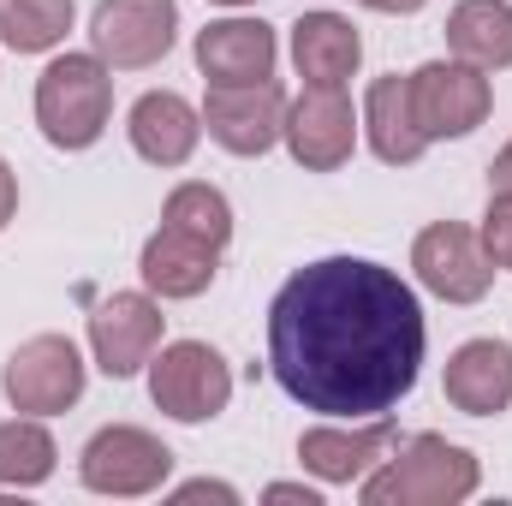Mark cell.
<instances>
[{"mask_svg": "<svg viewBox=\"0 0 512 506\" xmlns=\"http://www.w3.org/2000/svg\"><path fill=\"white\" fill-rule=\"evenodd\" d=\"M161 304L155 292H114L90 310V352H96V370L108 381H131L137 370H149V358L161 352Z\"/></svg>", "mask_w": 512, "mask_h": 506, "instance_id": "cell-12", "label": "cell"}, {"mask_svg": "<svg viewBox=\"0 0 512 506\" xmlns=\"http://www.w3.org/2000/svg\"><path fill=\"white\" fill-rule=\"evenodd\" d=\"M447 48H453V60H465L477 72L512 66V6L507 0H459L447 12Z\"/></svg>", "mask_w": 512, "mask_h": 506, "instance_id": "cell-20", "label": "cell"}, {"mask_svg": "<svg viewBox=\"0 0 512 506\" xmlns=\"http://www.w3.org/2000/svg\"><path fill=\"white\" fill-rule=\"evenodd\" d=\"M18 215V173L6 167V155H0V227Z\"/></svg>", "mask_w": 512, "mask_h": 506, "instance_id": "cell-28", "label": "cell"}, {"mask_svg": "<svg viewBox=\"0 0 512 506\" xmlns=\"http://www.w3.org/2000/svg\"><path fill=\"white\" fill-rule=\"evenodd\" d=\"M483 251L495 256V268H512V197H489V215H483Z\"/></svg>", "mask_w": 512, "mask_h": 506, "instance_id": "cell-24", "label": "cell"}, {"mask_svg": "<svg viewBox=\"0 0 512 506\" xmlns=\"http://www.w3.org/2000/svg\"><path fill=\"white\" fill-rule=\"evenodd\" d=\"M423 304L370 256L304 262L268 304V370L316 417H387L423 376Z\"/></svg>", "mask_w": 512, "mask_h": 506, "instance_id": "cell-1", "label": "cell"}, {"mask_svg": "<svg viewBox=\"0 0 512 506\" xmlns=\"http://www.w3.org/2000/svg\"><path fill=\"white\" fill-rule=\"evenodd\" d=\"M411 268H417V286L435 292L441 304H477L495 286V256L483 251V233H471L459 221L423 227L411 245Z\"/></svg>", "mask_w": 512, "mask_h": 506, "instance_id": "cell-9", "label": "cell"}, {"mask_svg": "<svg viewBox=\"0 0 512 506\" xmlns=\"http://www.w3.org/2000/svg\"><path fill=\"white\" fill-rule=\"evenodd\" d=\"M131 149L149 161V167H185L203 143V114L179 96V90H149L137 96L126 114Z\"/></svg>", "mask_w": 512, "mask_h": 506, "instance_id": "cell-14", "label": "cell"}, {"mask_svg": "<svg viewBox=\"0 0 512 506\" xmlns=\"http://www.w3.org/2000/svg\"><path fill=\"white\" fill-rule=\"evenodd\" d=\"M489 197H512V143L489 161Z\"/></svg>", "mask_w": 512, "mask_h": 506, "instance_id": "cell-27", "label": "cell"}, {"mask_svg": "<svg viewBox=\"0 0 512 506\" xmlns=\"http://www.w3.org/2000/svg\"><path fill=\"white\" fill-rule=\"evenodd\" d=\"M358 6H370V12H393V18H411V12H423L429 0H358Z\"/></svg>", "mask_w": 512, "mask_h": 506, "instance_id": "cell-29", "label": "cell"}, {"mask_svg": "<svg viewBox=\"0 0 512 506\" xmlns=\"http://www.w3.org/2000/svg\"><path fill=\"white\" fill-rule=\"evenodd\" d=\"M286 90L274 78H256V84H209V102H203V126L209 137L239 155V161H256L280 143L286 131Z\"/></svg>", "mask_w": 512, "mask_h": 506, "instance_id": "cell-10", "label": "cell"}, {"mask_svg": "<svg viewBox=\"0 0 512 506\" xmlns=\"http://www.w3.org/2000/svg\"><path fill=\"white\" fill-rule=\"evenodd\" d=\"M78 6L72 0H0V42L12 54H48L66 42Z\"/></svg>", "mask_w": 512, "mask_h": 506, "instance_id": "cell-23", "label": "cell"}, {"mask_svg": "<svg viewBox=\"0 0 512 506\" xmlns=\"http://www.w3.org/2000/svg\"><path fill=\"white\" fill-rule=\"evenodd\" d=\"M358 108L346 90H322V84H304L292 102H286V149L304 173H340L358 149Z\"/></svg>", "mask_w": 512, "mask_h": 506, "instance_id": "cell-8", "label": "cell"}, {"mask_svg": "<svg viewBox=\"0 0 512 506\" xmlns=\"http://www.w3.org/2000/svg\"><path fill=\"white\" fill-rule=\"evenodd\" d=\"M161 227L191 233V239L209 245V251H227V245H233V203H227L215 185L185 179V185L167 191V203H161Z\"/></svg>", "mask_w": 512, "mask_h": 506, "instance_id": "cell-21", "label": "cell"}, {"mask_svg": "<svg viewBox=\"0 0 512 506\" xmlns=\"http://www.w3.org/2000/svg\"><path fill=\"white\" fill-rule=\"evenodd\" d=\"M262 501H298V506H322V489H310V483H268V489H262Z\"/></svg>", "mask_w": 512, "mask_h": 506, "instance_id": "cell-26", "label": "cell"}, {"mask_svg": "<svg viewBox=\"0 0 512 506\" xmlns=\"http://www.w3.org/2000/svg\"><path fill=\"white\" fill-rule=\"evenodd\" d=\"M149 399L173 423H209L233 399V370L215 346L203 340H173L149 358Z\"/></svg>", "mask_w": 512, "mask_h": 506, "instance_id": "cell-5", "label": "cell"}, {"mask_svg": "<svg viewBox=\"0 0 512 506\" xmlns=\"http://www.w3.org/2000/svg\"><path fill=\"white\" fill-rule=\"evenodd\" d=\"M137 274H143V292H155V298H203L215 286V274H221V251L197 245L191 233L155 227L143 239Z\"/></svg>", "mask_w": 512, "mask_h": 506, "instance_id": "cell-18", "label": "cell"}, {"mask_svg": "<svg viewBox=\"0 0 512 506\" xmlns=\"http://www.w3.org/2000/svg\"><path fill=\"white\" fill-rule=\"evenodd\" d=\"M173 501H221V506H239V489H233V483H209V477H197V483H179V489H173Z\"/></svg>", "mask_w": 512, "mask_h": 506, "instance_id": "cell-25", "label": "cell"}, {"mask_svg": "<svg viewBox=\"0 0 512 506\" xmlns=\"http://www.w3.org/2000/svg\"><path fill=\"white\" fill-rule=\"evenodd\" d=\"M0 387H6V405L24 417H60L84 399V358L66 334H36L6 358Z\"/></svg>", "mask_w": 512, "mask_h": 506, "instance_id": "cell-6", "label": "cell"}, {"mask_svg": "<svg viewBox=\"0 0 512 506\" xmlns=\"http://www.w3.org/2000/svg\"><path fill=\"white\" fill-rule=\"evenodd\" d=\"M173 30H179L173 0H96V12H90V48L114 72H143V66L167 60Z\"/></svg>", "mask_w": 512, "mask_h": 506, "instance_id": "cell-11", "label": "cell"}, {"mask_svg": "<svg viewBox=\"0 0 512 506\" xmlns=\"http://www.w3.org/2000/svg\"><path fill=\"white\" fill-rule=\"evenodd\" d=\"M114 120V66L90 54H60L36 78V126L54 149H90Z\"/></svg>", "mask_w": 512, "mask_h": 506, "instance_id": "cell-3", "label": "cell"}, {"mask_svg": "<svg viewBox=\"0 0 512 506\" xmlns=\"http://www.w3.org/2000/svg\"><path fill=\"white\" fill-rule=\"evenodd\" d=\"M489 108H495L489 72H477L465 60H429V66L411 72V114H417V131L429 143L471 137L489 120Z\"/></svg>", "mask_w": 512, "mask_h": 506, "instance_id": "cell-7", "label": "cell"}, {"mask_svg": "<svg viewBox=\"0 0 512 506\" xmlns=\"http://www.w3.org/2000/svg\"><path fill=\"white\" fill-rule=\"evenodd\" d=\"M447 405L465 417H501L512 411V346L507 340H465L447 358Z\"/></svg>", "mask_w": 512, "mask_h": 506, "instance_id": "cell-16", "label": "cell"}, {"mask_svg": "<svg viewBox=\"0 0 512 506\" xmlns=\"http://www.w3.org/2000/svg\"><path fill=\"white\" fill-rule=\"evenodd\" d=\"M78 477L90 495H108V501H143L155 495L167 477H173V453L161 447V435L137 429V423H108L84 441L78 453Z\"/></svg>", "mask_w": 512, "mask_h": 506, "instance_id": "cell-4", "label": "cell"}, {"mask_svg": "<svg viewBox=\"0 0 512 506\" xmlns=\"http://www.w3.org/2000/svg\"><path fill=\"white\" fill-rule=\"evenodd\" d=\"M274 30L262 18H215L197 30V72L209 84H256L274 78Z\"/></svg>", "mask_w": 512, "mask_h": 506, "instance_id": "cell-15", "label": "cell"}, {"mask_svg": "<svg viewBox=\"0 0 512 506\" xmlns=\"http://www.w3.org/2000/svg\"><path fill=\"white\" fill-rule=\"evenodd\" d=\"M364 137H370L376 161H387V167L423 161L429 137L417 131V114H411V78L393 72V78H376L370 84V96H364Z\"/></svg>", "mask_w": 512, "mask_h": 506, "instance_id": "cell-19", "label": "cell"}, {"mask_svg": "<svg viewBox=\"0 0 512 506\" xmlns=\"http://www.w3.org/2000/svg\"><path fill=\"white\" fill-rule=\"evenodd\" d=\"M215 6H251V0H215Z\"/></svg>", "mask_w": 512, "mask_h": 506, "instance_id": "cell-30", "label": "cell"}, {"mask_svg": "<svg viewBox=\"0 0 512 506\" xmlns=\"http://www.w3.org/2000/svg\"><path fill=\"white\" fill-rule=\"evenodd\" d=\"M483 465L447 435H411L358 483L364 506H459L477 495Z\"/></svg>", "mask_w": 512, "mask_h": 506, "instance_id": "cell-2", "label": "cell"}, {"mask_svg": "<svg viewBox=\"0 0 512 506\" xmlns=\"http://www.w3.org/2000/svg\"><path fill=\"white\" fill-rule=\"evenodd\" d=\"M60 465L54 435L42 429V417H12L0 423V489H42Z\"/></svg>", "mask_w": 512, "mask_h": 506, "instance_id": "cell-22", "label": "cell"}, {"mask_svg": "<svg viewBox=\"0 0 512 506\" xmlns=\"http://www.w3.org/2000/svg\"><path fill=\"white\" fill-rule=\"evenodd\" d=\"M393 447H399L393 417H364V423H334L328 417L322 429L298 435V465L316 483H328V489H352V483H364L382 465Z\"/></svg>", "mask_w": 512, "mask_h": 506, "instance_id": "cell-13", "label": "cell"}, {"mask_svg": "<svg viewBox=\"0 0 512 506\" xmlns=\"http://www.w3.org/2000/svg\"><path fill=\"white\" fill-rule=\"evenodd\" d=\"M364 60V36L352 18L340 12H304L292 24V66L304 84H322V90H346L352 72Z\"/></svg>", "mask_w": 512, "mask_h": 506, "instance_id": "cell-17", "label": "cell"}]
</instances>
